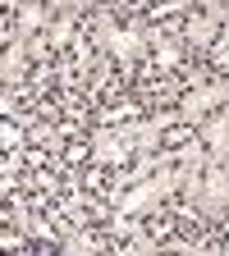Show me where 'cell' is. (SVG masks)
Masks as SVG:
<instances>
[{"label":"cell","instance_id":"obj_16","mask_svg":"<svg viewBox=\"0 0 229 256\" xmlns=\"http://www.w3.org/2000/svg\"><path fill=\"white\" fill-rule=\"evenodd\" d=\"M224 110H229V101H224Z\"/></svg>","mask_w":229,"mask_h":256},{"label":"cell","instance_id":"obj_7","mask_svg":"<svg viewBox=\"0 0 229 256\" xmlns=\"http://www.w3.org/2000/svg\"><path fill=\"white\" fill-rule=\"evenodd\" d=\"M128 151H133V146L124 142L119 128H96V133H92V156L101 160V165H119Z\"/></svg>","mask_w":229,"mask_h":256},{"label":"cell","instance_id":"obj_11","mask_svg":"<svg viewBox=\"0 0 229 256\" xmlns=\"http://www.w3.org/2000/svg\"><path fill=\"white\" fill-rule=\"evenodd\" d=\"M151 42H156V60L165 64V69H174V64H179V55H183V50H179V42H170L165 32H156Z\"/></svg>","mask_w":229,"mask_h":256},{"label":"cell","instance_id":"obj_14","mask_svg":"<svg viewBox=\"0 0 229 256\" xmlns=\"http://www.w3.org/2000/svg\"><path fill=\"white\" fill-rule=\"evenodd\" d=\"M202 10H206L215 23H224V18H229V0H202Z\"/></svg>","mask_w":229,"mask_h":256},{"label":"cell","instance_id":"obj_3","mask_svg":"<svg viewBox=\"0 0 229 256\" xmlns=\"http://www.w3.org/2000/svg\"><path fill=\"white\" fill-rule=\"evenodd\" d=\"M192 206H197L202 215L220 220L224 206H229V165L224 160H211L206 174H202V188H197V197H192Z\"/></svg>","mask_w":229,"mask_h":256},{"label":"cell","instance_id":"obj_12","mask_svg":"<svg viewBox=\"0 0 229 256\" xmlns=\"http://www.w3.org/2000/svg\"><path fill=\"white\" fill-rule=\"evenodd\" d=\"M14 224H19L23 234H32V238H51V229H46V224H37V220H32L23 202H14Z\"/></svg>","mask_w":229,"mask_h":256},{"label":"cell","instance_id":"obj_10","mask_svg":"<svg viewBox=\"0 0 229 256\" xmlns=\"http://www.w3.org/2000/svg\"><path fill=\"white\" fill-rule=\"evenodd\" d=\"M42 23L51 28V14L37 5V0H23V5H19V28H28V32H32V28H42Z\"/></svg>","mask_w":229,"mask_h":256},{"label":"cell","instance_id":"obj_4","mask_svg":"<svg viewBox=\"0 0 229 256\" xmlns=\"http://www.w3.org/2000/svg\"><path fill=\"white\" fill-rule=\"evenodd\" d=\"M229 101V87L224 82H206V87H197V92H188L183 101H179V119L183 124H197V119H206L215 106H224Z\"/></svg>","mask_w":229,"mask_h":256},{"label":"cell","instance_id":"obj_13","mask_svg":"<svg viewBox=\"0 0 229 256\" xmlns=\"http://www.w3.org/2000/svg\"><path fill=\"white\" fill-rule=\"evenodd\" d=\"M92 247H96V242H92V234H83V229H74L69 238H64V252H74V256H78V252H92Z\"/></svg>","mask_w":229,"mask_h":256},{"label":"cell","instance_id":"obj_15","mask_svg":"<svg viewBox=\"0 0 229 256\" xmlns=\"http://www.w3.org/2000/svg\"><path fill=\"white\" fill-rule=\"evenodd\" d=\"M19 142H23V133H19L14 124H5V146H19Z\"/></svg>","mask_w":229,"mask_h":256},{"label":"cell","instance_id":"obj_2","mask_svg":"<svg viewBox=\"0 0 229 256\" xmlns=\"http://www.w3.org/2000/svg\"><path fill=\"white\" fill-rule=\"evenodd\" d=\"M151 37H156V32H147L142 23L119 28L110 10H101V14H96V42H101L115 60H138V55L147 50V42H151Z\"/></svg>","mask_w":229,"mask_h":256},{"label":"cell","instance_id":"obj_5","mask_svg":"<svg viewBox=\"0 0 229 256\" xmlns=\"http://www.w3.org/2000/svg\"><path fill=\"white\" fill-rule=\"evenodd\" d=\"M174 119H179V114H160V119H147V124H124L119 133H124V142H128V146H133V151L142 156V151H151V146L160 142L165 124H174Z\"/></svg>","mask_w":229,"mask_h":256},{"label":"cell","instance_id":"obj_6","mask_svg":"<svg viewBox=\"0 0 229 256\" xmlns=\"http://www.w3.org/2000/svg\"><path fill=\"white\" fill-rule=\"evenodd\" d=\"M32 50H37L32 32H28V28H19V32H14V42H10V50H5V82H10V87L23 78V69H28V55H32Z\"/></svg>","mask_w":229,"mask_h":256},{"label":"cell","instance_id":"obj_1","mask_svg":"<svg viewBox=\"0 0 229 256\" xmlns=\"http://www.w3.org/2000/svg\"><path fill=\"white\" fill-rule=\"evenodd\" d=\"M174 192H179V160H174V165H160L156 174H147V183L128 188L124 197H119V206H115V215H138V210H151V206H160L165 197H174Z\"/></svg>","mask_w":229,"mask_h":256},{"label":"cell","instance_id":"obj_9","mask_svg":"<svg viewBox=\"0 0 229 256\" xmlns=\"http://www.w3.org/2000/svg\"><path fill=\"white\" fill-rule=\"evenodd\" d=\"M179 37H188L192 46H206V42L215 37V18H211V14H202V18H188Z\"/></svg>","mask_w":229,"mask_h":256},{"label":"cell","instance_id":"obj_8","mask_svg":"<svg viewBox=\"0 0 229 256\" xmlns=\"http://www.w3.org/2000/svg\"><path fill=\"white\" fill-rule=\"evenodd\" d=\"M206 146H211V160H224L229 165V110L206 119Z\"/></svg>","mask_w":229,"mask_h":256}]
</instances>
